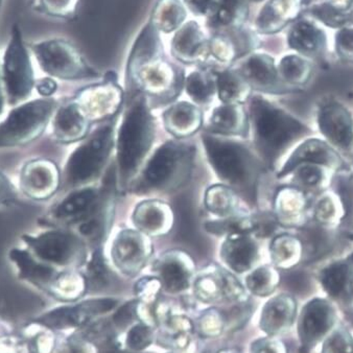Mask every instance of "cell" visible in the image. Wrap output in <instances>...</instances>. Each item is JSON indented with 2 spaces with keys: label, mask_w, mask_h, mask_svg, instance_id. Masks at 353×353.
<instances>
[{
  "label": "cell",
  "mask_w": 353,
  "mask_h": 353,
  "mask_svg": "<svg viewBox=\"0 0 353 353\" xmlns=\"http://www.w3.org/2000/svg\"><path fill=\"white\" fill-rule=\"evenodd\" d=\"M351 239H353V235H352V236H351Z\"/></svg>",
  "instance_id": "obj_60"
},
{
  "label": "cell",
  "mask_w": 353,
  "mask_h": 353,
  "mask_svg": "<svg viewBox=\"0 0 353 353\" xmlns=\"http://www.w3.org/2000/svg\"><path fill=\"white\" fill-rule=\"evenodd\" d=\"M280 70L288 81H297L303 76L305 63L297 57H287L282 60Z\"/></svg>",
  "instance_id": "obj_42"
},
{
  "label": "cell",
  "mask_w": 353,
  "mask_h": 353,
  "mask_svg": "<svg viewBox=\"0 0 353 353\" xmlns=\"http://www.w3.org/2000/svg\"><path fill=\"white\" fill-rule=\"evenodd\" d=\"M6 334H8L7 330L5 332L3 326L0 325V338H1V336H6Z\"/></svg>",
  "instance_id": "obj_57"
},
{
  "label": "cell",
  "mask_w": 353,
  "mask_h": 353,
  "mask_svg": "<svg viewBox=\"0 0 353 353\" xmlns=\"http://www.w3.org/2000/svg\"><path fill=\"white\" fill-rule=\"evenodd\" d=\"M239 123V110L234 105H222L211 117V125L220 132H235Z\"/></svg>",
  "instance_id": "obj_33"
},
{
  "label": "cell",
  "mask_w": 353,
  "mask_h": 353,
  "mask_svg": "<svg viewBox=\"0 0 353 353\" xmlns=\"http://www.w3.org/2000/svg\"><path fill=\"white\" fill-rule=\"evenodd\" d=\"M3 0H0V11H1V7H3Z\"/></svg>",
  "instance_id": "obj_58"
},
{
  "label": "cell",
  "mask_w": 353,
  "mask_h": 353,
  "mask_svg": "<svg viewBox=\"0 0 353 353\" xmlns=\"http://www.w3.org/2000/svg\"><path fill=\"white\" fill-rule=\"evenodd\" d=\"M338 325V314L332 302L314 298L302 308L298 318L299 353H310Z\"/></svg>",
  "instance_id": "obj_9"
},
{
  "label": "cell",
  "mask_w": 353,
  "mask_h": 353,
  "mask_svg": "<svg viewBox=\"0 0 353 353\" xmlns=\"http://www.w3.org/2000/svg\"><path fill=\"white\" fill-rule=\"evenodd\" d=\"M52 353H94L92 346L88 340L82 336H74L63 341L60 344L57 343L56 348Z\"/></svg>",
  "instance_id": "obj_41"
},
{
  "label": "cell",
  "mask_w": 353,
  "mask_h": 353,
  "mask_svg": "<svg viewBox=\"0 0 353 353\" xmlns=\"http://www.w3.org/2000/svg\"><path fill=\"white\" fill-rule=\"evenodd\" d=\"M297 316V303L290 295L272 298L263 306L259 326L271 336L285 334L293 326Z\"/></svg>",
  "instance_id": "obj_16"
},
{
  "label": "cell",
  "mask_w": 353,
  "mask_h": 353,
  "mask_svg": "<svg viewBox=\"0 0 353 353\" xmlns=\"http://www.w3.org/2000/svg\"><path fill=\"white\" fill-rule=\"evenodd\" d=\"M163 220L161 209L151 204L143 205L136 214V223L139 225L140 228L148 231L159 228Z\"/></svg>",
  "instance_id": "obj_36"
},
{
  "label": "cell",
  "mask_w": 353,
  "mask_h": 353,
  "mask_svg": "<svg viewBox=\"0 0 353 353\" xmlns=\"http://www.w3.org/2000/svg\"><path fill=\"white\" fill-rule=\"evenodd\" d=\"M223 259L229 267L241 273L252 267L256 259L257 249L255 243L241 234H233L223 247Z\"/></svg>",
  "instance_id": "obj_21"
},
{
  "label": "cell",
  "mask_w": 353,
  "mask_h": 353,
  "mask_svg": "<svg viewBox=\"0 0 353 353\" xmlns=\"http://www.w3.org/2000/svg\"><path fill=\"white\" fill-rule=\"evenodd\" d=\"M153 342V332L145 324H137L128 332L127 346L132 350H143Z\"/></svg>",
  "instance_id": "obj_37"
},
{
  "label": "cell",
  "mask_w": 353,
  "mask_h": 353,
  "mask_svg": "<svg viewBox=\"0 0 353 353\" xmlns=\"http://www.w3.org/2000/svg\"><path fill=\"white\" fill-rule=\"evenodd\" d=\"M190 7L198 13H205L211 7L214 0H186Z\"/></svg>",
  "instance_id": "obj_54"
},
{
  "label": "cell",
  "mask_w": 353,
  "mask_h": 353,
  "mask_svg": "<svg viewBox=\"0 0 353 353\" xmlns=\"http://www.w3.org/2000/svg\"><path fill=\"white\" fill-rule=\"evenodd\" d=\"M60 170L52 160L32 158L24 162L18 174V190L36 202L50 200L61 185Z\"/></svg>",
  "instance_id": "obj_11"
},
{
  "label": "cell",
  "mask_w": 353,
  "mask_h": 353,
  "mask_svg": "<svg viewBox=\"0 0 353 353\" xmlns=\"http://www.w3.org/2000/svg\"><path fill=\"white\" fill-rule=\"evenodd\" d=\"M219 93L222 101H232L239 95L241 84L233 74L224 72L220 74L218 81Z\"/></svg>",
  "instance_id": "obj_40"
},
{
  "label": "cell",
  "mask_w": 353,
  "mask_h": 353,
  "mask_svg": "<svg viewBox=\"0 0 353 353\" xmlns=\"http://www.w3.org/2000/svg\"><path fill=\"white\" fill-rule=\"evenodd\" d=\"M158 272L164 288L170 293H180L190 285V271L178 259H164L158 265Z\"/></svg>",
  "instance_id": "obj_25"
},
{
  "label": "cell",
  "mask_w": 353,
  "mask_h": 353,
  "mask_svg": "<svg viewBox=\"0 0 353 353\" xmlns=\"http://www.w3.org/2000/svg\"><path fill=\"white\" fill-rule=\"evenodd\" d=\"M243 72L249 80L261 86L271 85L276 78L273 63L263 56H254L249 59L243 67Z\"/></svg>",
  "instance_id": "obj_27"
},
{
  "label": "cell",
  "mask_w": 353,
  "mask_h": 353,
  "mask_svg": "<svg viewBox=\"0 0 353 353\" xmlns=\"http://www.w3.org/2000/svg\"><path fill=\"white\" fill-rule=\"evenodd\" d=\"M18 201V190L7 174L0 170V206H9Z\"/></svg>",
  "instance_id": "obj_43"
},
{
  "label": "cell",
  "mask_w": 353,
  "mask_h": 353,
  "mask_svg": "<svg viewBox=\"0 0 353 353\" xmlns=\"http://www.w3.org/2000/svg\"><path fill=\"white\" fill-rule=\"evenodd\" d=\"M174 210L176 239L196 253H206L208 243L201 234L192 196L190 194L180 196L174 203Z\"/></svg>",
  "instance_id": "obj_14"
},
{
  "label": "cell",
  "mask_w": 353,
  "mask_h": 353,
  "mask_svg": "<svg viewBox=\"0 0 353 353\" xmlns=\"http://www.w3.org/2000/svg\"><path fill=\"white\" fill-rule=\"evenodd\" d=\"M137 301H131L121 306L115 314L113 321L119 328L127 327L137 316Z\"/></svg>",
  "instance_id": "obj_45"
},
{
  "label": "cell",
  "mask_w": 353,
  "mask_h": 353,
  "mask_svg": "<svg viewBox=\"0 0 353 353\" xmlns=\"http://www.w3.org/2000/svg\"><path fill=\"white\" fill-rule=\"evenodd\" d=\"M339 50L344 54H353V30H343L338 34Z\"/></svg>",
  "instance_id": "obj_51"
},
{
  "label": "cell",
  "mask_w": 353,
  "mask_h": 353,
  "mask_svg": "<svg viewBox=\"0 0 353 353\" xmlns=\"http://www.w3.org/2000/svg\"><path fill=\"white\" fill-rule=\"evenodd\" d=\"M188 157L185 148L174 143L162 145L150 161L145 172V182L152 188H160L168 184L176 172V166Z\"/></svg>",
  "instance_id": "obj_17"
},
{
  "label": "cell",
  "mask_w": 353,
  "mask_h": 353,
  "mask_svg": "<svg viewBox=\"0 0 353 353\" xmlns=\"http://www.w3.org/2000/svg\"><path fill=\"white\" fill-rule=\"evenodd\" d=\"M24 248L38 261L61 270L74 269L82 265L86 256L80 237L64 229L52 228L21 236Z\"/></svg>",
  "instance_id": "obj_4"
},
{
  "label": "cell",
  "mask_w": 353,
  "mask_h": 353,
  "mask_svg": "<svg viewBox=\"0 0 353 353\" xmlns=\"http://www.w3.org/2000/svg\"><path fill=\"white\" fill-rule=\"evenodd\" d=\"M157 280H141L137 285V292L139 295L150 299L155 295L158 289Z\"/></svg>",
  "instance_id": "obj_53"
},
{
  "label": "cell",
  "mask_w": 353,
  "mask_h": 353,
  "mask_svg": "<svg viewBox=\"0 0 353 353\" xmlns=\"http://www.w3.org/2000/svg\"><path fill=\"white\" fill-rule=\"evenodd\" d=\"M299 178L306 185H316L321 180V172L312 166H307V168H303L300 170Z\"/></svg>",
  "instance_id": "obj_52"
},
{
  "label": "cell",
  "mask_w": 353,
  "mask_h": 353,
  "mask_svg": "<svg viewBox=\"0 0 353 353\" xmlns=\"http://www.w3.org/2000/svg\"><path fill=\"white\" fill-rule=\"evenodd\" d=\"M97 202V192L92 188H83L67 194L54 205L46 214L48 224H72L84 219Z\"/></svg>",
  "instance_id": "obj_13"
},
{
  "label": "cell",
  "mask_w": 353,
  "mask_h": 353,
  "mask_svg": "<svg viewBox=\"0 0 353 353\" xmlns=\"http://www.w3.org/2000/svg\"><path fill=\"white\" fill-rule=\"evenodd\" d=\"M278 285V276L269 268H259L247 278V285L257 296H268L273 293Z\"/></svg>",
  "instance_id": "obj_30"
},
{
  "label": "cell",
  "mask_w": 353,
  "mask_h": 353,
  "mask_svg": "<svg viewBox=\"0 0 353 353\" xmlns=\"http://www.w3.org/2000/svg\"><path fill=\"white\" fill-rule=\"evenodd\" d=\"M290 46L300 52H312L320 42V34L314 26L306 22L298 23L290 36Z\"/></svg>",
  "instance_id": "obj_29"
},
{
  "label": "cell",
  "mask_w": 353,
  "mask_h": 353,
  "mask_svg": "<svg viewBox=\"0 0 353 353\" xmlns=\"http://www.w3.org/2000/svg\"><path fill=\"white\" fill-rule=\"evenodd\" d=\"M314 15L330 26H339L344 23L346 17L330 5L321 6L314 10Z\"/></svg>",
  "instance_id": "obj_47"
},
{
  "label": "cell",
  "mask_w": 353,
  "mask_h": 353,
  "mask_svg": "<svg viewBox=\"0 0 353 353\" xmlns=\"http://www.w3.org/2000/svg\"><path fill=\"white\" fill-rule=\"evenodd\" d=\"M21 338L30 353H52L58 343L54 332L32 320L22 328Z\"/></svg>",
  "instance_id": "obj_26"
},
{
  "label": "cell",
  "mask_w": 353,
  "mask_h": 353,
  "mask_svg": "<svg viewBox=\"0 0 353 353\" xmlns=\"http://www.w3.org/2000/svg\"><path fill=\"white\" fill-rule=\"evenodd\" d=\"M30 50L44 74L60 80H80L94 76L78 50L63 39L32 42Z\"/></svg>",
  "instance_id": "obj_7"
},
{
  "label": "cell",
  "mask_w": 353,
  "mask_h": 353,
  "mask_svg": "<svg viewBox=\"0 0 353 353\" xmlns=\"http://www.w3.org/2000/svg\"><path fill=\"white\" fill-rule=\"evenodd\" d=\"M87 289L86 278L72 269L62 270L48 295L63 302H74Z\"/></svg>",
  "instance_id": "obj_23"
},
{
  "label": "cell",
  "mask_w": 353,
  "mask_h": 353,
  "mask_svg": "<svg viewBox=\"0 0 353 353\" xmlns=\"http://www.w3.org/2000/svg\"><path fill=\"white\" fill-rule=\"evenodd\" d=\"M239 0H222L219 7L218 19L222 23H229L234 19L239 10Z\"/></svg>",
  "instance_id": "obj_49"
},
{
  "label": "cell",
  "mask_w": 353,
  "mask_h": 353,
  "mask_svg": "<svg viewBox=\"0 0 353 353\" xmlns=\"http://www.w3.org/2000/svg\"><path fill=\"white\" fill-rule=\"evenodd\" d=\"M9 259L20 280L48 295L62 271L38 261L26 248H12L9 251Z\"/></svg>",
  "instance_id": "obj_12"
},
{
  "label": "cell",
  "mask_w": 353,
  "mask_h": 353,
  "mask_svg": "<svg viewBox=\"0 0 353 353\" xmlns=\"http://www.w3.org/2000/svg\"><path fill=\"white\" fill-rule=\"evenodd\" d=\"M200 330L203 334L214 336L220 334L226 326L225 316L216 310H211L205 312L200 320Z\"/></svg>",
  "instance_id": "obj_39"
},
{
  "label": "cell",
  "mask_w": 353,
  "mask_h": 353,
  "mask_svg": "<svg viewBox=\"0 0 353 353\" xmlns=\"http://www.w3.org/2000/svg\"><path fill=\"white\" fill-rule=\"evenodd\" d=\"M7 105V99H6L5 90H3V82H1V76H0V117H3L6 105Z\"/></svg>",
  "instance_id": "obj_55"
},
{
  "label": "cell",
  "mask_w": 353,
  "mask_h": 353,
  "mask_svg": "<svg viewBox=\"0 0 353 353\" xmlns=\"http://www.w3.org/2000/svg\"><path fill=\"white\" fill-rule=\"evenodd\" d=\"M155 48V34L151 30H147L143 34V38L139 40L135 50V60L138 59L147 58L150 54H153Z\"/></svg>",
  "instance_id": "obj_48"
},
{
  "label": "cell",
  "mask_w": 353,
  "mask_h": 353,
  "mask_svg": "<svg viewBox=\"0 0 353 353\" xmlns=\"http://www.w3.org/2000/svg\"><path fill=\"white\" fill-rule=\"evenodd\" d=\"M101 353H131V352H127V351L121 350V349L117 348V347H115L114 345L111 344V343H109V344L105 345V346L103 347V349H101Z\"/></svg>",
  "instance_id": "obj_56"
},
{
  "label": "cell",
  "mask_w": 353,
  "mask_h": 353,
  "mask_svg": "<svg viewBox=\"0 0 353 353\" xmlns=\"http://www.w3.org/2000/svg\"><path fill=\"white\" fill-rule=\"evenodd\" d=\"M153 123L145 99L138 97L125 115L119 136V163L121 176L133 174L151 147Z\"/></svg>",
  "instance_id": "obj_3"
},
{
  "label": "cell",
  "mask_w": 353,
  "mask_h": 353,
  "mask_svg": "<svg viewBox=\"0 0 353 353\" xmlns=\"http://www.w3.org/2000/svg\"><path fill=\"white\" fill-rule=\"evenodd\" d=\"M0 76L8 105L15 107L32 97L36 78L30 48L24 41L19 24L12 26L9 42L0 64Z\"/></svg>",
  "instance_id": "obj_2"
},
{
  "label": "cell",
  "mask_w": 353,
  "mask_h": 353,
  "mask_svg": "<svg viewBox=\"0 0 353 353\" xmlns=\"http://www.w3.org/2000/svg\"><path fill=\"white\" fill-rule=\"evenodd\" d=\"M117 304V300L114 299L85 300L48 310L32 319V321L54 332L85 327L94 316L113 310Z\"/></svg>",
  "instance_id": "obj_10"
},
{
  "label": "cell",
  "mask_w": 353,
  "mask_h": 353,
  "mask_svg": "<svg viewBox=\"0 0 353 353\" xmlns=\"http://www.w3.org/2000/svg\"><path fill=\"white\" fill-rule=\"evenodd\" d=\"M79 0H32L34 11L57 19L72 17L78 7Z\"/></svg>",
  "instance_id": "obj_28"
},
{
  "label": "cell",
  "mask_w": 353,
  "mask_h": 353,
  "mask_svg": "<svg viewBox=\"0 0 353 353\" xmlns=\"http://www.w3.org/2000/svg\"><path fill=\"white\" fill-rule=\"evenodd\" d=\"M188 92L194 101L205 103L210 99L214 88L200 74H192L188 80Z\"/></svg>",
  "instance_id": "obj_38"
},
{
  "label": "cell",
  "mask_w": 353,
  "mask_h": 353,
  "mask_svg": "<svg viewBox=\"0 0 353 353\" xmlns=\"http://www.w3.org/2000/svg\"><path fill=\"white\" fill-rule=\"evenodd\" d=\"M57 89H58V84L54 79L50 77L36 80V84H34V90L37 91L40 97H44V99L52 97V95L57 92Z\"/></svg>",
  "instance_id": "obj_50"
},
{
  "label": "cell",
  "mask_w": 353,
  "mask_h": 353,
  "mask_svg": "<svg viewBox=\"0 0 353 353\" xmlns=\"http://www.w3.org/2000/svg\"><path fill=\"white\" fill-rule=\"evenodd\" d=\"M194 292L199 299L207 303L222 300H239L245 295L237 280L224 272L201 276L194 285Z\"/></svg>",
  "instance_id": "obj_18"
},
{
  "label": "cell",
  "mask_w": 353,
  "mask_h": 353,
  "mask_svg": "<svg viewBox=\"0 0 353 353\" xmlns=\"http://www.w3.org/2000/svg\"><path fill=\"white\" fill-rule=\"evenodd\" d=\"M0 353H30L26 341L20 336L6 334L0 338Z\"/></svg>",
  "instance_id": "obj_44"
},
{
  "label": "cell",
  "mask_w": 353,
  "mask_h": 353,
  "mask_svg": "<svg viewBox=\"0 0 353 353\" xmlns=\"http://www.w3.org/2000/svg\"><path fill=\"white\" fill-rule=\"evenodd\" d=\"M332 161V154L330 149L323 143L316 140H310L303 143L295 153L293 154L285 168L280 172L279 176H285L294 170L296 166L303 162L312 163L328 164Z\"/></svg>",
  "instance_id": "obj_24"
},
{
  "label": "cell",
  "mask_w": 353,
  "mask_h": 353,
  "mask_svg": "<svg viewBox=\"0 0 353 353\" xmlns=\"http://www.w3.org/2000/svg\"><path fill=\"white\" fill-rule=\"evenodd\" d=\"M143 241L136 233L127 231L117 239L114 248V259L117 265L125 273L134 274L145 263V248Z\"/></svg>",
  "instance_id": "obj_20"
},
{
  "label": "cell",
  "mask_w": 353,
  "mask_h": 353,
  "mask_svg": "<svg viewBox=\"0 0 353 353\" xmlns=\"http://www.w3.org/2000/svg\"><path fill=\"white\" fill-rule=\"evenodd\" d=\"M58 109L56 99H28L15 105L0 121V149L26 147L39 139Z\"/></svg>",
  "instance_id": "obj_1"
},
{
  "label": "cell",
  "mask_w": 353,
  "mask_h": 353,
  "mask_svg": "<svg viewBox=\"0 0 353 353\" xmlns=\"http://www.w3.org/2000/svg\"><path fill=\"white\" fill-rule=\"evenodd\" d=\"M112 143V123L99 128L69 156L64 168V182L77 188L88 183L101 172Z\"/></svg>",
  "instance_id": "obj_6"
},
{
  "label": "cell",
  "mask_w": 353,
  "mask_h": 353,
  "mask_svg": "<svg viewBox=\"0 0 353 353\" xmlns=\"http://www.w3.org/2000/svg\"><path fill=\"white\" fill-rule=\"evenodd\" d=\"M251 113L257 143L270 159H274L292 140L305 131L296 119L259 97L253 99Z\"/></svg>",
  "instance_id": "obj_5"
},
{
  "label": "cell",
  "mask_w": 353,
  "mask_h": 353,
  "mask_svg": "<svg viewBox=\"0 0 353 353\" xmlns=\"http://www.w3.org/2000/svg\"><path fill=\"white\" fill-rule=\"evenodd\" d=\"M319 125L322 133L336 145L346 148L352 141V121L340 105L330 103L323 107L319 115Z\"/></svg>",
  "instance_id": "obj_19"
},
{
  "label": "cell",
  "mask_w": 353,
  "mask_h": 353,
  "mask_svg": "<svg viewBox=\"0 0 353 353\" xmlns=\"http://www.w3.org/2000/svg\"><path fill=\"white\" fill-rule=\"evenodd\" d=\"M201 43V36L196 24L190 23L176 37L174 46L182 54L192 56Z\"/></svg>",
  "instance_id": "obj_35"
},
{
  "label": "cell",
  "mask_w": 353,
  "mask_h": 353,
  "mask_svg": "<svg viewBox=\"0 0 353 353\" xmlns=\"http://www.w3.org/2000/svg\"><path fill=\"white\" fill-rule=\"evenodd\" d=\"M222 353H236V352H233V351H224V352H222Z\"/></svg>",
  "instance_id": "obj_59"
},
{
  "label": "cell",
  "mask_w": 353,
  "mask_h": 353,
  "mask_svg": "<svg viewBox=\"0 0 353 353\" xmlns=\"http://www.w3.org/2000/svg\"><path fill=\"white\" fill-rule=\"evenodd\" d=\"M251 353H288V349L276 339H259L251 346Z\"/></svg>",
  "instance_id": "obj_46"
},
{
  "label": "cell",
  "mask_w": 353,
  "mask_h": 353,
  "mask_svg": "<svg viewBox=\"0 0 353 353\" xmlns=\"http://www.w3.org/2000/svg\"><path fill=\"white\" fill-rule=\"evenodd\" d=\"M209 160L219 176L232 185L248 184L252 172V159L245 148L212 136H203Z\"/></svg>",
  "instance_id": "obj_8"
},
{
  "label": "cell",
  "mask_w": 353,
  "mask_h": 353,
  "mask_svg": "<svg viewBox=\"0 0 353 353\" xmlns=\"http://www.w3.org/2000/svg\"><path fill=\"white\" fill-rule=\"evenodd\" d=\"M321 353H353V336L344 325H338L323 341Z\"/></svg>",
  "instance_id": "obj_31"
},
{
  "label": "cell",
  "mask_w": 353,
  "mask_h": 353,
  "mask_svg": "<svg viewBox=\"0 0 353 353\" xmlns=\"http://www.w3.org/2000/svg\"><path fill=\"white\" fill-rule=\"evenodd\" d=\"M52 135L58 143H76L86 136L88 119L78 103L58 107L52 121Z\"/></svg>",
  "instance_id": "obj_15"
},
{
  "label": "cell",
  "mask_w": 353,
  "mask_h": 353,
  "mask_svg": "<svg viewBox=\"0 0 353 353\" xmlns=\"http://www.w3.org/2000/svg\"><path fill=\"white\" fill-rule=\"evenodd\" d=\"M85 278H86L87 287H90L91 289H103L108 283V270L105 268L103 257L99 254V251L93 254L87 270V277Z\"/></svg>",
  "instance_id": "obj_34"
},
{
  "label": "cell",
  "mask_w": 353,
  "mask_h": 353,
  "mask_svg": "<svg viewBox=\"0 0 353 353\" xmlns=\"http://www.w3.org/2000/svg\"><path fill=\"white\" fill-rule=\"evenodd\" d=\"M168 119L170 127L185 131L192 129V125L198 128L199 113L190 103H182L168 112Z\"/></svg>",
  "instance_id": "obj_32"
},
{
  "label": "cell",
  "mask_w": 353,
  "mask_h": 353,
  "mask_svg": "<svg viewBox=\"0 0 353 353\" xmlns=\"http://www.w3.org/2000/svg\"><path fill=\"white\" fill-rule=\"evenodd\" d=\"M353 276L352 270L347 263H336L325 268L320 274V282L330 298L342 303L349 281Z\"/></svg>",
  "instance_id": "obj_22"
}]
</instances>
